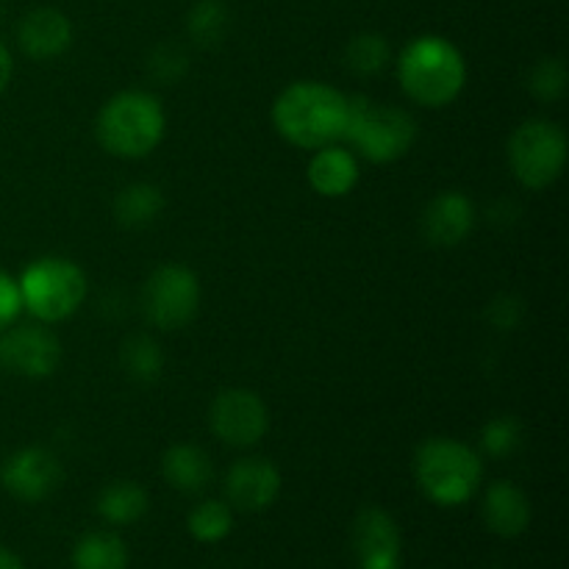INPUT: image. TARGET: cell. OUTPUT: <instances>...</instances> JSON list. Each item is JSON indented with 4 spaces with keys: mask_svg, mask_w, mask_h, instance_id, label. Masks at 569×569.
Here are the masks:
<instances>
[{
    "mask_svg": "<svg viewBox=\"0 0 569 569\" xmlns=\"http://www.w3.org/2000/svg\"><path fill=\"white\" fill-rule=\"evenodd\" d=\"M59 459L44 448H22L11 453L0 467V483L11 498L22 503H42L61 487Z\"/></svg>",
    "mask_w": 569,
    "mask_h": 569,
    "instance_id": "obj_11",
    "label": "cell"
},
{
    "mask_svg": "<svg viewBox=\"0 0 569 569\" xmlns=\"http://www.w3.org/2000/svg\"><path fill=\"white\" fill-rule=\"evenodd\" d=\"M403 92L426 109L453 103L467 83V64L461 50L442 37H420L406 44L398 61Z\"/></svg>",
    "mask_w": 569,
    "mask_h": 569,
    "instance_id": "obj_2",
    "label": "cell"
},
{
    "mask_svg": "<svg viewBox=\"0 0 569 569\" xmlns=\"http://www.w3.org/2000/svg\"><path fill=\"white\" fill-rule=\"evenodd\" d=\"M509 164L526 189H548L567 164V133L550 120H528L511 133Z\"/></svg>",
    "mask_w": 569,
    "mask_h": 569,
    "instance_id": "obj_7",
    "label": "cell"
},
{
    "mask_svg": "<svg viewBox=\"0 0 569 569\" xmlns=\"http://www.w3.org/2000/svg\"><path fill=\"white\" fill-rule=\"evenodd\" d=\"M211 431L220 442L231 448H250L261 442L270 428V415H267L264 400L250 389H222L209 409Z\"/></svg>",
    "mask_w": 569,
    "mask_h": 569,
    "instance_id": "obj_9",
    "label": "cell"
},
{
    "mask_svg": "<svg viewBox=\"0 0 569 569\" xmlns=\"http://www.w3.org/2000/svg\"><path fill=\"white\" fill-rule=\"evenodd\" d=\"M72 569H128V548L117 533L92 531L72 548Z\"/></svg>",
    "mask_w": 569,
    "mask_h": 569,
    "instance_id": "obj_20",
    "label": "cell"
},
{
    "mask_svg": "<svg viewBox=\"0 0 569 569\" xmlns=\"http://www.w3.org/2000/svg\"><path fill=\"white\" fill-rule=\"evenodd\" d=\"M11 76H14V61H11L9 48L0 42V92L11 83Z\"/></svg>",
    "mask_w": 569,
    "mask_h": 569,
    "instance_id": "obj_31",
    "label": "cell"
},
{
    "mask_svg": "<svg viewBox=\"0 0 569 569\" xmlns=\"http://www.w3.org/2000/svg\"><path fill=\"white\" fill-rule=\"evenodd\" d=\"M161 476L178 492L198 495L209 487L214 465H211L209 453L198 445H176L161 456Z\"/></svg>",
    "mask_w": 569,
    "mask_h": 569,
    "instance_id": "obj_18",
    "label": "cell"
},
{
    "mask_svg": "<svg viewBox=\"0 0 569 569\" xmlns=\"http://www.w3.org/2000/svg\"><path fill=\"white\" fill-rule=\"evenodd\" d=\"M228 28V11L226 6L217 3V0H200L187 17V31L189 39L200 48H214L220 44V39L226 37Z\"/></svg>",
    "mask_w": 569,
    "mask_h": 569,
    "instance_id": "obj_25",
    "label": "cell"
},
{
    "mask_svg": "<svg viewBox=\"0 0 569 569\" xmlns=\"http://www.w3.org/2000/svg\"><path fill=\"white\" fill-rule=\"evenodd\" d=\"M309 183L322 198H345L359 183V161L348 148L328 144L309 161Z\"/></svg>",
    "mask_w": 569,
    "mask_h": 569,
    "instance_id": "obj_17",
    "label": "cell"
},
{
    "mask_svg": "<svg viewBox=\"0 0 569 569\" xmlns=\"http://www.w3.org/2000/svg\"><path fill=\"white\" fill-rule=\"evenodd\" d=\"M0 569H26V567H22L20 556L11 553V550H6V548H0Z\"/></svg>",
    "mask_w": 569,
    "mask_h": 569,
    "instance_id": "obj_32",
    "label": "cell"
},
{
    "mask_svg": "<svg viewBox=\"0 0 569 569\" xmlns=\"http://www.w3.org/2000/svg\"><path fill=\"white\" fill-rule=\"evenodd\" d=\"M522 442V426L515 417H495L481 433V445L489 456H511Z\"/></svg>",
    "mask_w": 569,
    "mask_h": 569,
    "instance_id": "obj_27",
    "label": "cell"
},
{
    "mask_svg": "<svg viewBox=\"0 0 569 569\" xmlns=\"http://www.w3.org/2000/svg\"><path fill=\"white\" fill-rule=\"evenodd\" d=\"M272 126L303 150L337 144L348 128V94L320 81L289 83L272 103Z\"/></svg>",
    "mask_w": 569,
    "mask_h": 569,
    "instance_id": "obj_1",
    "label": "cell"
},
{
    "mask_svg": "<svg viewBox=\"0 0 569 569\" xmlns=\"http://www.w3.org/2000/svg\"><path fill=\"white\" fill-rule=\"evenodd\" d=\"M415 478L431 503L453 509L476 498L481 489V456L456 439H428L415 456Z\"/></svg>",
    "mask_w": 569,
    "mask_h": 569,
    "instance_id": "obj_4",
    "label": "cell"
},
{
    "mask_svg": "<svg viewBox=\"0 0 569 569\" xmlns=\"http://www.w3.org/2000/svg\"><path fill=\"white\" fill-rule=\"evenodd\" d=\"M476 226V206L461 192H442L422 211V237L437 248H456Z\"/></svg>",
    "mask_w": 569,
    "mask_h": 569,
    "instance_id": "obj_14",
    "label": "cell"
},
{
    "mask_svg": "<svg viewBox=\"0 0 569 569\" xmlns=\"http://www.w3.org/2000/svg\"><path fill=\"white\" fill-rule=\"evenodd\" d=\"M389 59H392V48H389V42L381 33H356L348 42V48H345V64L356 76H378L381 70H387Z\"/></svg>",
    "mask_w": 569,
    "mask_h": 569,
    "instance_id": "obj_23",
    "label": "cell"
},
{
    "mask_svg": "<svg viewBox=\"0 0 569 569\" xmlns=\"http://www.w3.org/2000/svg\"><path fill=\"white\" fill-rule=\"evenodd\" d=\"M353 550L359 569H403V542L392 515L367 506L353 522Z\"/></svg>",
    "mask_w": 569,
    "mask_h": 569,
    "instance_id": "obj_12",
    "label": "cell"
},
{
    "mask_svg": "<svg viewBox=\"0 0 569 569\" xmlns=\"http://www.w3.org/2000/svg\"><path fill=\"white\" fill-rule=\"evenodd\" d=\"M61 361V342L42 326L0 331V367L22 378H48Z\"/></svg>",
    "mask_w": 569,
    "mask_h": 569,
    "instance_id": "obj_10",
    "label": "cell"
},
{
    "mask_svg": "<svg viewBox=\"0 0 569 569\" xmlns=\"http://www.w3.org/2000/svg\"><path fill=\"white\" fill-rule=\"evenodd\" d=\"M20 311H22L20 287H17V281L9 276V272L0 270V331L14 326Z\"/></svg>",
    "mask_w": 569,
    "mask_h": 569,
    "instance_id": "obj_29",
    "label": "cell"
},
{
    "mask_svg": "<svg viewBox=\"0 0 569 569\" xmlns=\"http://www.w3.org/2000/svg\"><path fill=\"white\" fill-rule=\"evenodd\" d=\"M483 522L492 533L515 539L531 526V500L511 481H498L483 495Z\"/></svg>",
    "mask_w": 569,
    "mask_h": 569,
    "instance_id": "obj_16",
    "label": "cell"
},
{
    "mask_svg": "<svg viewBox=\"0 0 569 569\" xmlns=\"http://www.w3.org/2000/svg\"><path fill=\"white\" fill-rule=\"evenodd\" d=\"M278 495H281V472L272 461L250 456L228 470L226 498L231 509L256 515V511L270 509Z\"/></svg>",
    "mask_w": 569,
    "mask_h": 569,
    "instance_id": "obj_13",
    "label": "cell"
},
{
    "mask_svg": "<svg viewBox=\"0 0 569 569\" xmlns=\"http://www.w3.org/2000/svg\"><path fill=\"white\" fill-rule=\"evenodd\" d=\"M187 528L198 542H222L233 528V509L222 503V500H203V503H198L189 511Z\"/></svg>",
    "mask_w": 569,
    "mask_h": 569,
    "instance_id": "obj_24",
    "label": "cell"
},
{
    "mask_svg": "<svg viewBox=\"0 0 569 569\" xmlns=\"http://www.w3.org/2000/svg\"><path fill=\"white\" fill-rule=\"evenodd\" d=\"M148 320L161 331H181L194 320L200 306V283L189 267L164 264L148 278L142 292Z\"/></svg>",
    "mask_w": 569,
    "mask_h": 569,
    "instance_id": "obj_8",
    "label": "cell"
},
{
    "mask_svg": "<svg viewBox=\"0 0 569 569\" xmlns=\"http://www.w3.org/2000/svg\"><path fill=\"white\" fill-rule=\"evenodd\" d=\"M164 211V194L153 183H131L114 200V217L122 228H144Z\"/></svg>",
    "mask_w": 569,
    "mask_h": 569,
    "instance_id": "obj_21",
    "label": "cell"
},
{
    "mask_svg": "<svg viewBox=\"0 0 569 569\" xmlns=\"http://www.w3.org/2000/svg\"><path fill=\"white\" fill-rule=\"evenodd\" d=\"M167 117L159 98L148 92H120L100 109L94 133L106 153L117 159H144L164 139Z\"/></svg>",
    "mask_w": 569,
    "mask_h": 569,
    "instance_id": "obj_3",
    "label": "cell"
},
{
    "mask_svg": "<svg viewBox=\"0 0 569 569\" xmlns=\"http://www.w3.org/2000/svg\"><path fill=\"white\" fill-rule=\"evenodd\" d=\"M520 315H522L520 303L511 298H500L498 303L489 309V317H492V322L498 328H515L517 320H520Z\"/></svg>",
    "mask_w": 569,
    "mask_h": 569,
    "instance_id": "obj_30",
    "label": "cell"
},
{
    "mask_svg": "<svg viewBox=\"0 0 569 569\" xmlns=\"http://www.w3.org/2000/svg\"><path fill=\"white\" fill-rule=\"evenodd\" d=\"M17 42H20L22 53L31 56V59H56L70 48L72 26L59 9L42 6V9H31L22 17L20 28H17Z\"/></svg>",
    "mask_w": 569,
    "mask_h": 569,
    "instance_id": "obj_15",
    "label": "cell"
},
{
    "mask_svg": "<svg viewBox=\"0 0 569 569\" xmlns=\"http://www.w3.org/2000/svg\"><path fill=\"white\" fill-rule=\"evenodd\" d=\"M22 309L31 311L39 322H61L81 309L87 298V276L81 267L61 256H44L26 267L17 281Z\"/></svg>",
    "mask_w": 569,
    "mask_h": 569,
    "instance_id": "obj_6",
    "label": "cell"
},
{
    "mask_svg": "<svg viewBox=\"0 0 569 569\" xmlns=\"http://www.w3.org/2000/svg\"><path fill=\"white\" fill-rule=\"evenodd\" d=\"M345 139L365 159L376 164L403 159L417 142V122L398 106L372 103L367 98H348V128Z\"/></svg>",
    "mask_w": 569,
    "mask_h": 569,
    "instance_id": "obj_5",
    "label": "cell"
},
{
    "mask_svg": "<svg viewBox=\"0 0 569 569\" xmlns=\"http://www.w3.org/2000/svg\"><path fill=\"white\" fill-rule=\"evenodd\" d=\"M528 87L545 103H556V100L565 98L567 92V64L559 56H550L542 59L528 76Z\"/></svg>",
    "mask_w": 569,
    "mask_h": 569,
    "instance_id": "obj_26",
    "label": "cell"
},
{
    "mask_svg": "<svg viewBox=\"0 0 569 569\" xmlns=\"http://www.w3.org/2000/svg\"><path fill=\"white\" fill-rule=\"evenodd\" d=\"M150 509V498L139 483L114 481L98 495V515L111 526H133Z\"/></svg>",
    "mask_w": 569,
    "mask_h": 569,
    "instance_id": "obj_19",
    "label": "cell"
},
{
    "mask_svg": "<svg viewBox=\"0 0 569 569\" xmlns=\"http://www.w3.org/2000/svg\"><path fill=\"white\" fill-rule=\"evenodd\" d=\"M120 361L126 376L139 383L159 381L161 370H164V353H161L159 345L150 337H144V333H137V337L122 342Z\"/></svg>",
    "mask_w": 569,
    "mask_h": 569,
    "instance_id": "obj_22",
    "label": "cell"
},
{
    "mask_svg": "<svg viewBox=\"0 0 569 569\" xmlns=\"http://www.w3.org/2000/svg\"><path fill=\"white\" fill-rule=\"evenodd\" d=\"M148 67H150V76H153L156 81L176 83L178 78L187 72L189 59H187V53L178 48V44H159V48L150 53Z\"/></svg>",
    "mask_w": 569,
    "mask_h": 569,
    "instance_id": "obj_28",
    "label": "cell"
}]
</instances>
